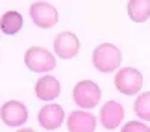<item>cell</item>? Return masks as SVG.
<instances>
[{"label": "cell", "instance_id": "1", "mask_svg": "<svg viewBox=\"0 0 150 132\" xmlns=\"http://www.w3.org/2000/svg\"><path fill=\"white\" fill-rule=\"evenodd\" d=\"M120 64H122V52L113 43H102L93 50V65L100 73L119 71Z\"/></svg>", "mask_w": 150, "mask_h": 132}, {"label": "cell", "instance_id": "2", "mask_svg": "<svg viewBox=\"0 0 150 132\" xmlns=\"http://www.w3.org/2000/svg\"><path fill=\"white\" fill-rule=\"evenodd\" d=\"M102 91L98 88V84L91 82V80H80L72 89V99L78 104V108H83L85 112L89 108H95L100 102Z\"/></svg>", "mask_w": 150, "mask_h": 132}, {"label": "cell", "instance_id": "3", "mask_svg": "<svg viewBox=\"0 0 150 132\" xmlns=\"http://www.w3.org/2000/svg\"><path fill=\"white\" fill-rule=\"evenodd\" d=\"M24 64L33 73H48L56 67V56L43 47H32L24 54Z\"/></svg>", "mask_w": 150, "mask_h": 132}, {"label": "cell", "instance_id": "4", "mask_svg": "<svg viewBox=\"0 0 150 132\" xmlns=\"http://www.w3.org/2000/svg\"><path fill=\"white\" fill-rule=\"evenodd\" d=\"M115 88L119 93L137 95L143 88V74L134 67H122L115 74Z\"/></svg>", "mask_w": 150, "mask_h": 132}, {"label": "cell", "instance_id": "5", "mask_svg": "<svg viewBox=\"0 0 150 132\" xmlns=\"http://www.w3.org/2000/svg\"><path fill=\"white\" fill-rule=\"evenodd\" d=\"M30 17L39 28H52L57 22V9L48 2H35L30 6Z\"/></svg>", "mask_w": 150, "mask_h": 132}, {"label": "cell", "instance_id": "6", "mask_svg": "<svg viewBox=\"0 0 150 132\" xmlns=\"http://www.w3.org/2000/svg\"><path fill=\"white\" fill-rule=\"evenodd\" d=\"M0 117L8 127H21L28 119V110L19 101H8L0 108Z\"/></svg>", "mask_w": 150, "mask_h": 132}, {"label": "cell", "instance_id": "7", "mask_svg": "<svg viewBox=\"0 0 150 132\" xmlns=\"http://www.w3.org/2000/svg\"><path fill=\"white\" fill-rule=\"evenodd\" d=\"M80 50V39L72 32H61L54 39V52L63 60H71Z\"/></svg>", "mask_w": 150, "mask_h": 132}, {"label": "cell", "instance_id": "8", "mask_svg": "<svg viewBox=\"0 0 150 132\" xmlns=\"http://www.w3.org/2000/svg\"><path fill=\"white\" fill-rule=\"evenodd\" d=\"M39 125L47 130H56L63 125V119H65V112L59 104H54V102H48L45 104L41 110H39Z\"/></svg>", "mask_w": 150, "mask_h": 132}, {"label": "cell", "instance_id": "9", "mask_svg": "<svg viewBox=\"0 0 150 132\" xmlns=\"http://www.w3.org/2000/svg\"><path fill=\"white\" fill-rule=\"evenodd\" d=\"M124 117V108L122 104H119L117 101H108L104 102V106L100 108V123L104 128L108 130H115L122 123Z\"/></svg>", "mask_w": 150, "mask_h": 132}, {"label": "cell", "instance_id": "10", "mask_svg": "<svg viewBox=\"0 0 150 132\" xmlns=\"http://www.w3.org/2000/svg\"><path fill=\"white\" fill-rule=\"evenodd\" d=\"M67 128L69 132H95L96 119L85 110H76L67 117Z\"/></svg>", "mask_w": 150, "mask_h": 132}, {"label": "cell", "instance_id": "11", "mask_svg": "<svg viewBox=\"0 0 150 132\" xmlns=\"http://www.w3.org/2000/svg\"><path fill=\"white\" fill-rule=\"evenodd\" d=\"M59 91H61V86H59V80L50 76V74H45V76H41L37 80L35 84V95L37 99L41 101H54L56 97H59Z\"/></svg>", "mask_w": 150, "mask_h": 132}, {"label": "cell", "instance_id": "12", "mask_svg": "<svg viewBox=\"0 0 150 132\" xmlns=\"http://www.w3.org/2000/svg\"><path fill=\"white\" fill-rule=\"evenodd\" d=\"M0 28H2V32L8 34V36H15L22 28V15L15 9L6 11L2 15V19H0Z\"/></svg>", "mask_w": 150, "mask_h": 132}, {"label": "cell", "instance_id": "13", "mask_svg": "<svg viewBox=\"0 0 150 132\" xmlns=\"http://www.w3.org/2000/svg\"><path fill=\"white\" fill-rule=\"evenodd\" d=\"M128 15L134 22H145L150 17V0H130Z\"/></svg>", "mask_w": 150, "mask_h": 132}, {"label": "cell", "instance_id": "14", "mask_svg": "<svg viewBox=\"0 0 150 132\" xmlns=\"http://www.w3.org/2000/svg\"><path fill=\"white\" fill-rule=\"evenodd\" d=\"M134 112L143 121H150V91L137 95V99L134 102Z\"/></svg>", "mask_w": 150, "mask_h": 132}, {"label": "cell", "instance_id": "15", "mask_svg": "<svg viewBox=\"0 0 150 132\" xmlns=\"http://www.w3.org/2000/svg\"><path fill=\"white\" fill-rule=\"evenodd\" d=\"M120 132H150V128L146 127L145 123H139V121H128L122 127Z\"/></svg>", "mask_w": 150, "mask_h": 132}, {"label": "cell", "instance_id": "16", "mask_svg": "<svg viewBox=\"0 0 150 132\" xmlns=\"http://www.w3.org/2000/svg\"><path fill=\"white\" fill-rule=\"evenodd\" d=\"M17 132H35V130H33V128H19Z\"/></svg>", "mask_w": 150, "mask_h": 132}]
</instances>
